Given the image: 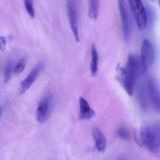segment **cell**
I'll list each match as a JSON object with an SVG mask.
<instances>
[{"mask_svg":"<svg viewBox=\"0 0 160 160\" xmlns=\"http://www.w3.org/2000/svg\"><path fill=\"white\" fill-rule=\"evenodd\" d=\"M140 141L148 152L160 159V122L144 126L141 130Z\"/></svg>","mask_w":160,"mask_h":160,"instance_id":"cell-1","label":"cell"},{"mask_svg":"<svg viewBox=\"0 0 160 160\" xmlns=\"http://www.w3.org/2000/svg\"><path fill=\"white\" fill-rule=\"evenodd\" d=\"M139 73L141 74L140 59L134 55H130L125 68H122L121 72V81L129 95H132L133 93Z\"/></svg>","mask_w":160,"mask_h":160,"instance_id":"cell-2","label":"cell"},{"mask_svg":"<svg viewBox=\"0 0 160 160\" xmlns=\"http://www.w3.org/2000/svg\"><path fill=\"white\" fill-rule=\"evenodd\" d=\"M155 58V53L153 45L149 40L144 39L141 45V58H140L141 74L145 73L148 68L153 64Z\"/></svg>","mask_w":160,"mask_h":160,"instance_id":"cell-3","label":"cell"},{"mask_svg":"<svg viewBox=\"0 0 160 160\" xmlns=\"http://www.w3.org/2000/svg\"><path fill=\"white\" fill-rule=\"evenodd\" d=\"M67 11L70 27L76 42H79V30H78V9L77 0H66Z\"/></svg>","mask_w":160,"mask_h":160,"instance_id":"cell-4","label":"cell"},{"mask_svg":"<svg viewBox=\"0 0 160 160\" xmlns=\"http://www.w3.org/2000/svg\"><path fill=\"white\" fill-rule=\"evenodd\" d=\"M130 10L135 18L140 30H144L147 27V13L141 0H128Z\"/></svg>","mask_w":160,"mask_h":160,"instance_id":"cell-5","label":"cell"},{"mask_svg":"<svg viewBox=\"0 0 160 160\" xmlns=\"http://www.w3.org/2000/svg\"><path fill=\"white\" fill-rule=\"evenodd\" d=\"M52 100H53V98H52L51 95L48 94L44 97L38 103L35 117H36L37 121L39 123H44L48 119L52 104Z\"/></svg>","mask_w":160,"mask_h":160,"instance_id":"cell-6","label":"cell"},{"mask_svg":"<svg viewBox=\"0 0 160 160\" xmlns=\"http://www.w3.org/2000/svg\"><path fill=\"white\" fill-rule=\"evenodd\" d=\"M148 98L156 112H160V90L155 79L148 78L146 81Z\"/></svg>","mask_w":160,"mask_h":160,"instance_id":"cell-7","label":"cell"},{"mask_svg":"<svg viewBox=\"0 0 160 160\" xmlns=\"http://www.w3.org/2000/svg\"><path fill=\"white\" fill-rule=\"evenodd\" d=\"M42 68H43V64L42 63H39L31 71L30 73L27 75V77L23 80L22 82L21 83V86H20V93H25L32 87V84L35 82L36 78H38V75L41 72V71L42 70Z\"/></svg>","mask_w":160,"mask_h":160,"instance_id":"cell-8","label":"cell"},{"mask_svg":"<svg viewBox=\"0 0 160 160\" xmlns=\"http://www.w3.org/2000/svg\"><path fill=\"white\" fill-rule=\"evenodd\" d=\"M118 5L120 17H121V22H122V32H123V36L126 41H127L129 38V36H130V18H129L128 12H127V8H126L125 2H124L123 0H118Z\"/></svg>","mask_w":160,"mask_h":160,"instance_id":"cell-9","label":"cell"},{"mask_svg":"<svg viewBox=\"0 0 160 160\" xmlns=\"http://www.w3.org/2000/svg\"><path fill=\"white\" fill-rule=\"evenodd\" d=\"M93 138L97 150L100 152H104L107 147V140L104 133L98 127L93 129Z\"/></svg>","mask_w":160,"mask_h":160,"instance_id":"cell-10","label":"cell"},{"mask_svg":"<svg viewBox=\"0 0 160 160\" xmlns=\"http://www.w3.org/2000/svg\"><path fill=\"white\" fill-rule=\"evenodd\" d=\"M79 111L80 117L82 119H91L95 115L94 110L90 107L88 101L83 98H79Z\"/></svg>","mask_w":160,"mask_h":160,"instance_id":"cell-11","label":"cell"},{"mask_svg":"<svg viewBox=\"0 0 160 160\" xmlns=\"http://www.w3.org/2000/svg\"><path fill=\"white\" fill-rule=\"evenodd\" d=\"M138 101L140 103V105L141 106L144 110H146L148 106V89H147V84L141 83L138 85Z\"/></svg>","mask_w":160,"mask_h":160,"instance_id":"cell-12","label":"cell"},{"mask_svg":"<svg viewBox=\"0 0 160 160\" xmlns=\"http://www.w3.org/2000/svg\"><path fill=\"white\" fill-rule=\"evenodd\" d=\"M98 61H99V56H98V50L94 45H92L91 61H90V73H91L92 76H94L98 73Z\"/></svg>","mask_w":160,"mask_h":160,"instance_id":"cell-13","label":"cell"},{"mask_svg":"<svg viewBox=\"0 0 160 160\" xmlns=\"http://www.w3.org/2000/svg\"><path fill=\"white\" fill-rule=\"evenodd\" d=\"M99 13V0H89V17L96 20Z\"/></svg>","mask_w":160,"mask_h":160,"instance_id":"cell-14","label":"cell"},{"mask_svg":"<svg viewBox=\"0 0 160 160\" xmlns=\"http://www.w3.org/2000/svg\"><path fill=\"white\" fill-rule=\"evenodd\" d=\"M13 68H14V67H13V61H7L5 65V68H4V82H5V83H7L11 78L12 73L13 72Z\"/></svg>","mask_w":160,"mask_h":160,"instance_id":"cell-15","label":"cell"},{"mask_svg":"<svg viewBox=\"0 0 160 160\" xmlns=\"http://www.w3.org/2000/svg\"><path fill=\"white\" fill-rule=\"evenodd\" d=\"M24 6L27 10V13H28L31 18H35V9H34L33 0H24Z\"/></svg>","mask_w":160,"mask_h":160,"instance_id":"cell-16","label":"cell"},{"mask_svg":"<svg viewBox=\"0 0 160 160\" xmlns=\"http://www.w3.org/2000/svg\"><path fill=\"white\" fill-rule=\"evenodd\" d=\"M26 66V59L25 58H22L18 64H16V66L13 68V73L16 74V75H20V74L24 72V68H25Z\"/></svg>","mask_w":160,"mask_h":160,"instance_id":"cell-17","label":"cell"},{"mask_svg":"<svg viewBox=\"0 0 160 160\" xmlns=\"http://www.w3.org/2000/svg\"><path fill=\"white\" fill-rule=\"evenodd\" d=\"M117 135L119 138L122 140H128L130 138V133L128 130L124 127H119L117 130Z\"/></svg>","mask_w":160,"mask_h":160,"instance_id":"cell-18","label":"cell"},{"mask_svg":"<svg viewBox=\"0 0 160 160\" xmlns=\"http://www.w3.org/2000/svg\"><path fill=\"white\" fill-rule=\"evenodd\" d=\"M6 40L4 37H0V50H3L5 48Z\"/></svg>","mask_w":160,"mask_h":160,"instance_id":"cell-19","label":"cell"},{"mask_svg":"<svg viewBox=\"0 0 160 160\" xmlns=\"http://www.w3.org/2000/svg\"><path fill=\"white\" fill-rule=\"evenodd\" d=\"M119 160H126V159H125V158H121Z\"/></svg>","mask_w":160,"mask_h":160,"instance_id":"cell-20","label":"cell"},{"mask_svg":"<svg viewBox=\"0 0 160 160\" xmlns=\"http://www.w3.org/2000/svg\"><path fill=\"white\" fill-rule=\"evenodd\" d=\"M158 4H159V7H160V0H158Z\"/></svg>","mask_w":160,"mask_h":160,"instance_id":"cell-21","label":"cell"},{"mask_svg":"<svg viewBox=\"0 0 160 160\" xmlns=\"http://www.w3.org/2000/svg\"><path fill=\"white\" fill-rule=\"evenodd\" d=\"M0 117H1V110H0Z\"/></svg>","mask_w":160,"mask_h":160,"instance_id":"cell-22","label":"cell"}]
</instances>
